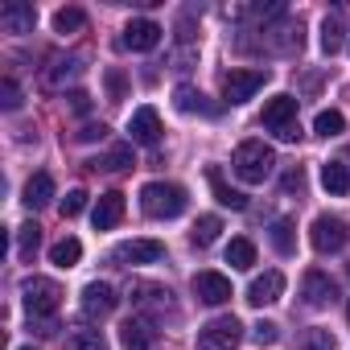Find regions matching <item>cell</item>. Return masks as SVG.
Wrapping results in <instances>:
<instances>
[{
	"label": "cell",
	"mask_w": 350,
	"mask_h": 350,
	"mask_svg": "<svg viewBox=\"0 0 350 350\" xmlns=\"http://www.w3.org/2000/svg\"><path fill=\"white\" fill-rule=\"evenodd\" d=\"M186 206H190V194L178 182H148L140 190V211L148 219H178L186 215Z\"/></svg>",
	"instance_id": "obj_1"
},
{
	"label": "cell",
	"mask_w": 350,
	"mask_h": 350,
	"mask_svg": "<svg viewBox=\"0 0 350 350\" xmlns=\"http://www.w3.org/2000/svg\"><path fill=\"white\" fill-rule=\"evenodd\" d=\"M231 165H235V178H239V182L260 186L268 173H272V165H276V152H272V144H264V140H243V144L235 148Z\"/></svg>",
	"instance_id": "obj_2"
},
{
	"label": "cell",
	"mask_w": 350,
	"mask_h": 350,
	"mask_svg": "<svg viewBox=\"0 0 350 350\" xmlns=\"http://www.w3.org/2000/svg\"><path fill=\"white\" fill-rule=\"evenodd\" d=\"M21 305H25L29 321H54V313H58V305H62L58 280H50V276H29V280L21 284Z\"/></svg>",
	"instance_id": "obj_3"
},
{
	"label": "cell",
	"mask_w": 350,
	"mask_h": 350,
	"mask_svg": "<svg viewBox=\"0 0 350 350\" xmlns=\"http://www.w3.org/2000/svg\"><path fill=\"white\" fill-rule=\"evenodd\" d=\"M309 243H313V252L334 256V252H342L350 243V223L338 219V215H317L313 227H309Z\"/></svg>",
	"instance_id": "obj_4"
},
{
	"label": "cell",
	"mask_w": 350,
	"mask_h": 350,
	"mask_svg": "<svg viewBox=\"0 0 350 350\" xmlns=\"http://www.w3.org/2000/svg\"><path fill=\"white\" fill-rule=\"evenodd\" d=\"M264 128L276 132V140H297L301 136V124H297V99L293 95H276L264 103Z\"/></svg>",
	"instance_id": "obj_5"
},
{
	"label": "cell",
	"mask_w": 350,
	"mask_h": 350,
	"mask_svg": "<svg viewBox=\"0 0 350 350\" xmlns=\"http://www.w3.org/2000/svg\"><path fill=\"white\" fill-rule=\"evenodd\" d=\"M243 342L239 317H215L198 329V350H235Z\"/></svg>",
	"instance_id": "obj_6"
},
{
	"label": "cell",
	"mask_w": 350,
	"mask_h": 350,
	"mask_svg": "<svg viewBox=\"0 0 350 350\" xmlns=\"http://www.w3.org/2000/svg\"><path fill=\"white\" fill-rule=\"evenodd\" d=\"M264 83H268V70H227L223 75V99L227 103H247L256 91H264Z\"/></svg>",
	"instance_id": "obj_7"
},
{
	"label": "cell",
	"mask_w": 350,
	"mask_h": 350,
	"mask_svg": "<svg viewBox=\"0 0 350 350\" xmlns=\"http://www.w3.org/2000/svg\"><path fill=\"white\" fill-rule=\"evenodd\" d=\"M161 256H165V243L161 239H128V243H120L111 252V260L124 264V268H132V264H157Z\"/></svg>",
	"instance_id": "obj_8"
},
{
	"label": "cell",
	"mask_w": 350,
	"mask_h": 350,
	"mask_svg": "<svg viewBox=\"0 0 350 350\" xmlns=\"http://www.w3.org/2000/svg\"><path fill=\"white\" fill-rule=\"evenodd\" d=\"M161 33H165V29H161L157 21L140 17V21H128V25H124V38H120V46H124V50H132V54H144V50H157Z\"/></svg>",
	"instance_id": "obj_9"
},
{
	"label": "cell",
	"mask_w": 350,
	"mask_h": 350,
	"mask_svg": "<svg viewBox=\"0 0 350 350\" xmlns=\"http://www.w3.org/2000/svg\"><path fill=\"white\" fill-rule=\"evenodd\" d=\"M38 25V9L29 0H9V5H0V29L5 33H33Z\"/></svg>",
	"instance_id": "obj_10"
},
{
	"label": "cell",
	"mask_w": 350,
	"mask_h": 350,
	"mask_svg": "<svg viewBox=\"0 0 350 350\" xmlns=\"http://www.w3.org/2000/svg\"><path fill=\"white\" fill-rule=\"evenodd\" d=\"M128 136H132V144L152 148L161 140V116H157V107H136L132 120H128Z\"/></svg>",
	"instance_id": "obj_11"
},
{
	"label": "cell",
	"mask_w": 350,
	"mask_h": 350,
	"mask_svg": "<svg viewBox=\"0 0 350 350\" xmlns=\"http://www.w3.org/2000/svg\"><path fill=\"white\" fill-rule=\"evenodd\" d=\"M194 297L202 305H227L231 301V280L223 272H198L194 276Z\"/></svg>",
	"instance_id": "obj_12"
},
{
	"label": "cell",
	"mask_w": 350,
	"mask_h": 350,
	"mask_svg": "<svg viewBox=\"0 0 350 350\" xmlns=\"http://www.w3.org/2000/svg\"><path fill=\"white\" fill-rule=\"evenodd\" d=\"M280 293H284V272H276V268H268L264 276H256V280H252V288H247V305H256V309H264V305H272V301H280Z\"/></svg>",
	"instance_id": "obj_13"
},
{
	"label": "cell",
	"mask_w": 350,
	"mask_h": 350,
	"mask_svg": "<svg viewBox=\"0 0 350 350\" xmlns=\"http://www.w3.org/2000/svg\"><path fill=\"white\" fill-rule=\"evenodd\" d=\"M301 297H305V305L309 309H325L334 297H338V288H334V280L325 276V272H305V280H301Z\"/></svg>",
	"instance_id": "obj_14"
},
{
	"label": "cell",
	"mask_w": 350,
	"mask_h": 350,
	"mask_svg": "<svg viewBox=\"0 0 350 350\" xmlns=\"http://www.w3.org/2000/svg\"><path fill=\"white\" fill-rule=\"evenodd\" d=\"M116 288L107 284V280H91L87 288H83V313L87 317H107L111 309H116Z\"/></svg>",
	"instance_id": "obj_15"
},
{
	"label": "cell",
	"mask_w": 350,
	"mask_h": 350,
	"mask_svg": "<svg viewBox=\"0 0 350 350\" xmlns=\"http://www.w3.org/2000/svg\"><path fill=\"white\" fill-rule=\"evenodd\" d=\"M124 219V194H103L99 202H95V211H91V223H95V231H111L116 223Z\"/></svg>",
	"instance_id": "obj_16"
},
{
	"label": "cell",
	"mask_w": 350,
	"mask_h": 350,
	"mask_svg": "<svg viewBox=\"0 0 350 350\" xmlns=\"http://www.w3.org/2000/svg\"><path fill=\"white\" fill-rule=\"evenodd\" d=\"M120 346H124V350H148V346H152V325H148L144 317H128V321L120 325Z\"/></svg>",
	"instance_id": "obj_17"
},
{
	"label": "cell",
	"mask_w": 350,
	"mask_h": 350,
	"mask_svg": "<svg viewBox=\"0 0 350 350\" xmlns=\"http://www.w3.org/2000/svg\"><path fill=\"white\" fill-rule=\"evenodd\" d=\"M173 107H178V111H202V116H219V107L215 103H206V95L198 91V87H190V83H182L178 91H173Z\"/></svg>",
	"instance_id": "obj_18"
},
{
	"label": "cell",
	"mask_w": 350,
	"mask_h": 350,
	"mask_svg": "<svg viewBox=\"0 0 350 350\" xmlns=\"http://www.w3.org/2000/svg\"><path fill=\"white\" fill-rule=\"evenodd\" d=\"M50 198H54V178L50 173H33V178L25 182V206L29 211H42V206H50Z\"/></svg>",
	"instance_id": "obj_19"
},
{
	"label": "cell",
	"mask_w": 350,
	"mask_h": 350,
	"mask_svg": "<svg viewBox=\"0 0 350 350\" xmlns=\"http://www.w3.org/2000/svg\"><path fill=\"white\" fill-rule=\"evenodd\" d=\"M321 186L329 190V194H350V173H346V165L342 161H325L321 165Z\"/></svg>",
	"instance_id": "obj_20"
},
{
	"label": "cell",
	"mask_w": 350,
	"mask_h": 350,
	"mask_svg": "<svg viewBox=\"0 0 350 350\" xmlns=\"http://www.w3.org/2000/svg\"><path fill=\"white\" fill-rule=\"evenodd\" d=\"M79 260H83V243L75 235H66V239H58L50 247V264H58V268H75Z\"/></svg>",
	"instance_id": "obj_21"
},
{
	"label": "cell",
	"mask_w": 350,
	"mask_h": 350,
	"mask_svg": "<svg viewBox=\"0 0 350 350\" xmlns=\"http://www.w3.org/2000/svg\"><path fill=\"white\" fill-rule=\"evenodd\" d=\"M206 178H211V190H215V198H219L223 206H231V211H247V198H243L239 190H231V186L223 182V173H219V169H211Z\"/></svg>",
	"instance_id": "obj_22"
},
{
	"label": "cell",
	"mask_w": 350,
	"mask_h": 350,
	"mask_svg": "<svg viewBox=\"0 0 350 350\" xmlns=\"http://www.w3.org/2000/svg\"><path fill=\"white\" fill-rule=\"evenodd\" d=\"M272 247H276L280 256H293V252H297V223H293V219H276V223H272Z\"/></svg>",
	"instance_id": "obj_23"
},
{
	"label": "cell",
	"mask_w": 350,
	"mask_h": 350,
	"mask_svg": "<svg viewBox=\"0 0 350 350\" xmlns=\"http://www.w3.org/2000/svg\"><path fill=\"white\" fill-rule=\"evenodd\" d=\"M219 231H223V219H219V215H202L198 227L190 231V239H194V247H211V243L219 239Z\"/></svg>",
	"instance_id": "obj_24"
},
{
	"label": "cell",
	"mask_w": 350,
	"mask_h": 350,
	"mask_svg": "<svg viewBox=\"0 0 350 350\" xmlns=\"http://www.w3.org/2000/svg\"><path fill=\"white\" fill-rule=\"evenodd\" d=\"M38 247H42V227H38V223L17 227V256H21V260H33Z\"/></svg>",
	"instance_id": "obj_25"
},
{
	"label": "cell",
	"mask_w": 350,
	"mask_h": 350,
	"mask_svg": "<svg viewBox=\"0 0 350 350\" xmlns=\"http://www.w3.org/2000/svg\"><path fill=\"white\" fill-rule=\"evenodd\" d=\"M227 264L239 268V272H247V268L256 264V243H252V239H231V247H227Z\"/></svg>",
	"instance_id": "obj_26"
},
{
	"label": "cell",
	"mask_w": 350,
	"mask_h": 350,
	"mask_svg": "<svg viewBox=\"0 0 350 350\" xmlns=\"http://www.w3.org/2000/svg\"><path fill=\"white\" fill-rule=\"evenodd\" d=\"M313 132H317V136H325V140H329V136H342V132H346V116H342V111H334V107H329V111H317Z\"/></svg>",
	"instance_id": "obj_27"
},
{
	"label": "cell",
	"mask_w": 350,
	"mask_h": 350,
	"mask_svg": "<svg viewBox=\"0 0 350 350\" xmlns=\"http://www.w3.org/2000/svg\"><path fill=\"white\" fill-rule=\"evenodd\" d=\"M342 50V17H325L321 21V54H338Z\"/></svg>",
	"instance_id": "obj_28"
},
{
	"label": "cell",
	"mask_w": 350,
	"mask_h": 350,
	"mask_svg": "<svg viewBox=\"0 0 350 350\" xmlns=\"http://www.w3.org/2000/svg\"><path fill=\"white\" fill-rule=\"evenodd\" d=\"M66 350H107V338L99 329H75L66 338Z\"/></svg>",
	"instance_id": "obj_29"
},
{
	"label": "cell",
	"mask_w": 350,
	"mask_h": 350,
	"mask_svg": "<svg viewBox=\"0 0 350 350\" xmlns=\"http://www.w3.org/2000/svg\"><path fill=\"white\" fill-rule=\"evenodd\" d=\"M87 25V13L83 9H58L54 13V33H79Z\"/></svg>",
	"instance_id": "obj_30"
},
{
	"label": "cell",
	"mask_w": 350,
	"mask_h": 350,
	"mask_svg": "<svg viewBox=\"0 0 350 350\" xmlns=\"http://www.w3.org/2000/svg\"><path fill=\"white\" fill-rule=\"evenodd\" d=\"M79 58H66V62H54L50 70H46V83L50 87H62V83H70V79H79Z\"/></svg>",
	"instance_id": "obj_31"
},
{
	"label": "cell",
	"mask_w": 350,
	"mask_h": 350,
	"mask_svg": "<svg viewBox=\"0 0 350 350\" xmlns=\"http://www.w3.org/2000/svg\"><path fill=\"white\" fill-rule=\"evenodd\" d=\"M301 350H334V334L321 329V325H313V329L301 334Z\"/></svg>",
	"instance_id": "obj_32"
},
{
	"label": "cell",
	"mask_w": 350,
	"mask_h": 350,
	"mask_svg": "<svg viewBox=\"0 0 350 350\" xmlns=\"http://www.w3.org/2000/svg\"><path fill=\"white\" fill-rule=\"evenodd\" d=\"M95 169H128L132 165V144H120V148H111L103 161H91Z\"/></svg>",
	"instance_id": "obj_33"
},
{
	"label": "cell",
	"mask_w": 350,
	"mask_h": 350,
	"mask_svg": "<svg viewBox=\"0 0 350 350\" xmlns=\"http://www.w3.org/2000/svg\"><path fill=\"white\" fill-rule=\"evenodd\" d=\"M276 338H280V325H272V321H256L252 325V342L256 346H272Z\"/></svg>",
	"instance_id": "obj_34"
},
{
	"label": "cell",
	"mask_w": 350,
	"mask_h": 350,
	"mask_svg": "<svg viewBox=\"0 0 350 350\" xmlns=\"http://www.w3.org/2000/svg\"><path fill=\"white\" fill-rule=\"evenodd\" d=\"M83 206H87V190H70V194L62 198V219H75V215H83Z\"/></svg>",
	"instance_id": "obj_35"
},
{
	"label": "cell",
	"mask_w": 350,
	"mask_h": 350,
	"mask_svg": "<svg viewBox=\"0 0 350 350\" xmlns=\"http://www.w3.org/2000/svg\"><path fill=\"white\" fill-rule=\"evenodd\" d=\"M0 103H5L9 111H17V107H21V87H17L13 79H5V83H0Z\"/></svg>",
	"instance_id": "obj_36"
},
{
	"label": "cell",
	"mask_w": 350,
	"mask_h": 350,
	"mask_svg": "<svg viewBox=\"0 0 350 350\" xmlns=\"http://www.w3.org/2000/svg\"><path fill=\"white\" fill-rule=\"evenodd\" d=\"M280 186H284V194H301V190H305V173H301V165L284 173V182H280Z\"/></svg>",
	"instance_id": "obj_37"
},
{
	"label": "cell",
	"mask_w": 350,
	"mask_h": 350,
	"mask_svg": "<svg viewBox=\"0 0 350 350\" xmlns=\"http://www.w3.org/2000/svg\"><path fill=\"white\" fill-rule=\"evenodd\" d=\"M75 136L91 144V140H103V136H107V128H103V124H87V128H83V132H75Z\"/></svg>",
	"instance_id": "obj_38"
},
{
	"label": "cell",
	"mask_w": 350,
	"mask_h": 350,
	"mask_svg": "<svg viewBox=\"0 0 350 350\" xmlns=\"http://www.w3.org/2000/svg\"><path fill=\"white\" fill-rule=\"evenodd\" d=\"M107 91H111V99L124 95V75H120V70H107Z\"/></svg>",
	"instance_id": "obj_39"
},
{
	"label": "cell",
	"mask_w": 350,
	"mask_h": 350,
	"mask_svg": "<svg viewBox=\"0 0 350 350\" xmlns=\"http://www.w3.org/2000/svg\"><path fill=\"white\" fill-rule=\"evenodd\" d=\"M70 107H75V111H87L91 103H87V95H83V91H75V95H70Z\"/></svg>",
	"instance_id": "obj_40"
},
{
	"label": "cell",
	"mask_w": 350,
	"mask_h": 350,
	"mask_svg": "<svg viewBox=\"0 0 350 350\" xmlns=\"http://www.w3.org/2000/svg\"><path fill=\"white\" fill-rule=\"evenodd\" d=\"M346 321H350V305H346Z\"/></svg>",
	"instance_id": "obj_41"
},
{
	"label": "cell",
	"mask_w": 350,
	"mask_h": 350,
	"mask_svg": "<svg viewBox=\"0 0 350 350\" xmlns=\"http://www.w3.org/2000/svg\"><path fill=\"white\" fill-rule=\"evenodd\" d=\"M21 350H33V346H21Z\"/></svg>",
	"instance_id": "obj_42"
},
{
	"label": "cell",
	"mask_w": 350,
	"mask_h": 350,
	"mask_svg": "<svg viewBox=\"0 0 350 350\" xmlns=\"http://www.w3.org/2000/svg\"><path fill=\"white\" fill-rule=\"evenodd\" d=\"M346 272H350V264H346Z\"/></svg>",
	"instance_id": "obj_43"
}]
</instances>
